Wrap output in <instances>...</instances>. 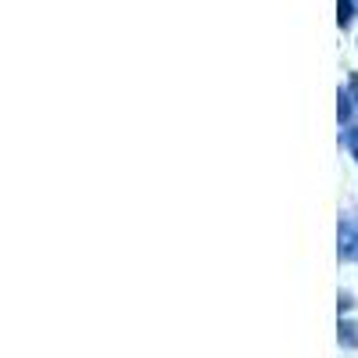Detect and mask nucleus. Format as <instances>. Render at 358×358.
I'll list each match as a JSON object with an SVG mask.
<instances>
[{
  "instance_id": "5",
  "label": "nucleus",
  "mask_w": 358,
  "mask_h": 358,
  "mask_svg": "<svg viewBox=\"0 0 358 358\" xmlns=\"http://www.w3.org/2000/svg\"><path fill=\"white\" fill-rule=\"evenodd\" d=\"M344 143H348V151H351V158H358V129H344Z\"/></svg>"
},
{
  "instance_id": "1",
  "label": "nucleus",
  "mask_w": 358,
  "mask_h": 358,
  "mask_svg": "<svg viewBox=\"0 0 358 358\" xmlns=\"http://www.w3.org/2000/svg\"><path fill=\"white\" fill-rule=\"evenodd\" d=\"M341 258L358 262V219H341Z\"/></svg>"
},
{
  "instance_id": "4",
  "label": "nucleus",
  "mask_w": 358,
  "mask_h": 358,
  "mask_svg": "<svg viewBox=\"0 0 358 358\" xmlns=\"http://www.w3.org/2000/svg\"><path fill=\"white\" fill-rule=\"evenodd\" d=\"M337 8H341L337 22H341V25H351V18H355V4H351V0H337Z\"/></svg>"
},
{
  "instance_id": "2",
  "label": "nucleus",
  "mask_w": 358,
  "mask_h": 358,
  "mask_svg": "<svg viewBox=\"0 0 358 358\" xmlns=\"http://www.w3.org/2000/svg\"><path fill=\"white\" fill-rule=\"evenodd\" d=\"M348 118H358V76H351L341 90V122H348Z\"/></svg>"
},
{
  "instance_id": "3",
  "label": "nucleus",
  "mask_w": 358,
  "mask_h": 358,
  "mask_svg": "<svg viewBox=\"0 0 358 358\" xmlns=\"http://www.w3.org/2000/svg\"><path fill=\"white\" fill-rule=\"evenodd\" d=\"M341 344L358 348V326L355 322H341Z\"/></svg>"
}]
</instances>
